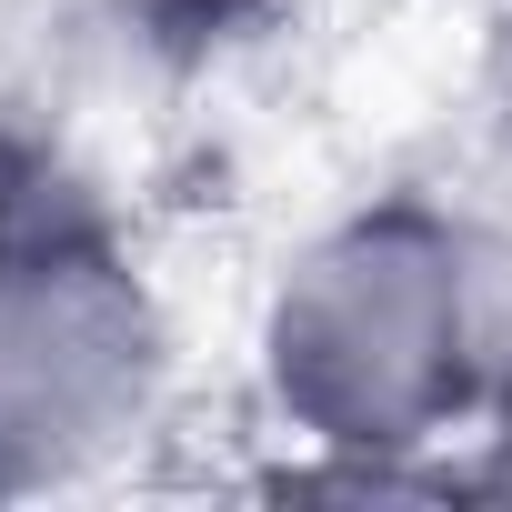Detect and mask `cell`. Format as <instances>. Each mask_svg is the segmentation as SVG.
<instances>
[{
	"label": "cell",
	"instance_id": "cell-2",
	"mask_svg": "<svg viewBox=\"0 0 512 512\" xmlns=\"http://www.w3.org/2000/svg\"><path fill=\"white\" fill-rule=\"evenodd\" d=\"M171 382L161 302L111 211L71 181L0 231V502L101 472Z\"/></svg>",
	"mask_w": 512,
	"mask_h": 512
},
{
	"label": "cell",
	"instance_id": "cell-1",
	"mask_svg": "<svg viewBox=\"0 0 512 512\" xmlns=\"http://www.w3.org/2000/svg\"><path fill=\"white\" fill-rule=\"evenodd\" d=\"M502 342L472 221L422 191H382L282 262L262 302V392L312 452L392 472L482 422Z\"/></svg>",
	"mask_w": 512,
	"mask_h": 512
},
{
	"label": "cell",
	"instance_id": "cell-3",
	"mask_svg": "<svg viewBox=\"0 0 512 512\" xmlns=\"http://www.w3.org/2000/svg\"><path fill=\"white\" fill-rule=\"evenodd\" d=\"M482 482L512 492V342L492 362V392H482Z\"/></svg>",
	"mask_w": 512,
	"mask_h": 512
}]
</instances>
